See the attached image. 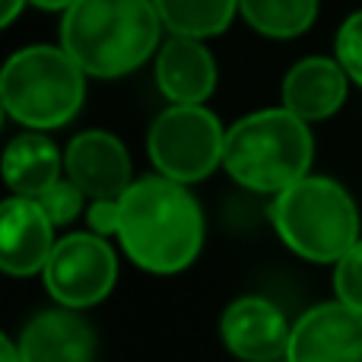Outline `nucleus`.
<instances>
[{"mask_svg":"<svg viewBox=\"0 0 362 362\" xmlns=\"http://www.w3.org/2000/svg\"><path fill=\"white\" fill-rule=\"evenodd\" d=\"M118 238L146 274H178L204 248V213L181 181L146 175L118 197Z\"/></svg>","mask_w":362,"mask_h":362,"instance_id":"nucleus-1","label":"nucleus"},{"mask_svg":"<svg viewBox=\"0 0 362 362\" xmlns=\"http://www.w3.org/2000/svg\"><path fill=\"white\" fill-rule=\"evenodd\" d=\"M163 29L153 0H76L61 19V48L86 76L118 80L159 51Z\"/></svg>","mask_w":362,"mask_h":362,"instance_id":"nucleus-2","label":"nucleus"},{"mask_svg":"<svg viewBox=\"0 0 362 362\" xmlns=\"http://www.w3.org/2000/svg\"><path fill=\"white\" fill-rule=\"evenodd\" d=\"M315 140L308 121L289 108H261L226 131L223 169L242 187L257 194H280L308 175Z\"/></svg>","mask_w":362,"mask_h":362,"instance_id":"nucleus-3","label":"nucleus"},{"mask_svg":"<svg viewBox=\"0 0 362 362\" xmlns=\"http://www.w3.org/2000/svg\"><path fill=\"white\" fill-rule=\"evenodd\" d=\"M86 99V70L57 45L19 48L0 74L6 115L32 131L64 127Z\"/></svg>","mask_w":362,"mask_h":362,"instance_id":"nucleus-4","label":"nucleus"},{"mask_svg":"<svg viewBox=\"0 0 362 362\" xmlns=\"http://www.w3.org/2000/svg\"><path fill=\"white\" fill-rule=\"evenodd\" d=\"M270 219L283 242L315 264H337L359 242V213L353 197L337 181L321 175H305L274 194Z\"/></svg>","mask_w":362,"mask_h":362,"instance_id":"nucleus-5","label":"nucleus"},{"mask_svg":"<svg viewBox=\"0 0 362 362\" xmlns=\"http://www.w3.org/2000/svg\"><path fill=\"white\" fill-rule=\"evenodd\" d=\"M226 131L204 105H169L146 134V153L159 175L194 185L223 165Z\"/></svg>","mask_w":362,"mask_h":362,"instance_id":"nucleus-6","label":"nucleus"},{"mask_svg":"<svg viewBox=\"0 0 362 362\" xmlns=\"http://www.w3.org/2000/svg\"><path fill=\"white\" fill-rule=\"evenodd\" d=\"M45 289L64 308L99 305L118 280V261L112 245L95 232H74L57 238L48 264L42 270Z\"/></svg>","mask_w":362,"mask_h":362,"instance_id":"nucleus-7","label":"nucleus"},{"mask_svg":"<svg viewBox=\"0 0 362 362\" xmlns=\"http://www.w3.org/2000/svg\"><path fill=\"white\" fill-rule=\"evenodd\" d=\"M289 362H362V315L344 302L315 305L293 325Z\"/></svg>","mask_w":362,"mask_h":362,"instance_id":"nucleus-8","label":"nucleus"},{"mask_svg":"<svg viewBox=\"0 0 362 362\" xmlns=\"http://www.w3.org/2000/svg\"><path fill=\"white\" fill-rule=\"evenodd\" d=\"M219 337H223L226 350L242 362H274L286 356L293 327L286 325L283 312L274 302L261 299V296H245L223 312Z\"/></svg>","mask_w":362,"mask_h":362,"instance_id":"nucleus-9","label":"nucleus"},{"mask_svg":"<svg viewBox=\"0 0 362 362\" xmlns=\"http://www.w3.org/2000/svg\"><path fill=\"white\" fill-rule=\"evenodd\" d=\"M67 178L93 200H118L131 181V156L108 131H83L64 153Z\"/></svg>","mask_w":362,"mask_h":362,"instance_id":"nucleus-10","label":"nucleus"},{"mask_svg":"<svg viewBox=\"0 0 362 362\" xmlns=\"http://www.w3.org/2000/svg\"><path fill=\"white\" fill-rule=\"evenodd\" d=\"M54 245V223L35 197L13 194L0 204V264L10 276L42 274Z\"/></svg>","mask_w":362,"mask_h":362,"instance_id":"nucleus-11","label":"nucleus"},{"mask_svg":"<svg viewBox=\"0 0 362 362\" xmlns=\"http://www.w3.org/2000/svg\"><path fill=\"white\" fill-rule=\"evenodd\" d=\"M156 83L172 105H204L216 89V61L204 38H165L156 51Z\"/></svg>","mask_w":362,"mask_h":362,"instance_id":"nucleus-12","label":"nucleus"},{"mask_svg":"<svg viewBox=\"0 0 362 362\" xmlns=\"http://www.w3.org/2000/svg\"><path fill=\"white\" fill-rule=\"evenodd\" d=\"M350 76L337 57H302L283 76V108L299 115L302 121H325L340 112L346 102Z\"/></svg>","mask_w":362,"mask_h":362,"instance_id":"nucleus-13","label":"nucleus"},{"mask_svg":"<svg viewBox=\"0 0 362 362\" xmlns=\"http://www.w3.org/2000/svg\"><path fill=\"white\" fill-rule=\"evenodd\" d=\"M23 362H93L95 334L76 308L38 312L19 334Z\"/></svg>","mask_w":362,"mask_h":362,"instance_id":"nucleus-14","label":"nucleus"},{"mask_svg":"<svg viewBox=\"0 0 362 362\" xmlns=\"http://www.w3.org/2000/svg\"><path fill=\"white\" fill-rule=\"evenodd\" d=\"M61 153L42 131H25L4 153V178L16 197H38L61 181Z\"/></svg>","mask_w":362,"mask_h":362,"instance_id":"nucleus-15","label":"nucleus"},{"mask_svg":"<svg viewBox=\"0 0 362 362\" xmlns=\"http://www.w3.org/2000/svg\"><path fill=\"white\" fill-rule=\"evenodd\" d=\"M172 35L213 38L223 35L238 13V0H153Z\"/></svg>","mask_w":362,"mask_h":362,"instance_id":"nucleus-16","label":"nucleus"},{"mask_svg":"<svg viewBox=\"0 0 362 362\" xmlns=\"http://www.w3.org/2000/svg\"><path fill=\"white\" fill-rule=\"evenodd\" d=\"M238 13L267 38H296L318 19V0H238Z\"/></svg>","mask_w":362,"mask_h":362,"instance_id":"nucleus-17","label":"nucleus"},{"mask_svg":"<svg viewBox=\"0 0 362 362\" xmlns=\"http://www.w3.org/2000/svg\"><path fill=\"white\" fill-rule=\"evenodd\" d=\"M334 289H337V302L362 315V238L346 251L334 267Z\"/></svg>","mask_w":362,"mask_h":362,"instance_id":"nucleus-18","label":"nucleus"},{"mask_svg":"<svg viewBox=\"0 0 362 362\" xmlns=\"http://www.w3.org/2000/svg\"><path fill=\"white\" fill-rule=\"evenodd\" d=\"M334 48H337L334 57H337L340 67L346 70V76H350L356 86H362V10L350 13V16L344 19Z\"/></svg>","mask_w":362,"mask_h":362,"instance_id":"nucleus-19","label":"nucleus"},{"mask_svg":"<svg viewBox=\"0 0 362 362\" xmlns=\"http://www.w3.org/2000/svg\"><path fill=\"white\" fill-rule=\"evenodd\" d=\"M83 197H86V194H83L74 181L61 178V181H54L45 194H38L35 200L42 204V210L51 216V223L64 226V223H70V219H76V213H80V206H83Z\"/></svg>","mask_w":362,"mask_h":362,"instance_id":"nucleus-20","label":"nucleus"},{"mask_svg":"<svg viewBox=\"0 0 362 362\" xmlns=\"http://www.w3.org/2000/svg\"><path fill=\"white\" fill-rule=\"evenodd\" d=\"M118 223H121V206L118 200H93L89 206V226L95 235H118Z\"/></svg>","mask_w":362,"mask_h":362,"instance_id":"nucleus-21","label":"nucleus"},{"mask_svg":"<svg viewBox=\"0 0 362 362\" xmlns=\"http://www.w3.org/2000/svg\"><path fill=\"white\" fill-rule=\"evenodd\" d=\"M29 0H4V13H0V25H13V19L23 13V6Z\"/></svg>","mask_w":362,"mask_h":362,"instance_id":"nucleus-22","label":"nucleus"},{"mask_svg":"<svg viewBox=\"0 0 362 362\" xmlns=\"http://www.w3.org/2000/svg\"><path fill=\"white\" fill-rule=\"evenodd\" d=\"M0 362H23L19 344H13L10 337H0Z\"/></svg>","mask_w":362,"mask_h":362,"instance_id":"nucleus-23","label":"nucleus"},{"mask_svg":"<svg viewBox=\"0 0 362 362\" xmlns=\"http://www.w3.org/2000/svg\"><path fill=\"white\" fill-rule=\"evenodd\" d=\"M29 4H35L38 10H51V13H67L70 6L76 4V0H29Z\"/></svg>","mask_w":362,"mask_h":362,"instance_id":"nucleus-24","label":"nucleus"},{"mask_svg":"<svg viewBox=\"0 0 362 362\" xmlns=\"http://www.w3.org/2000/svg\"><path fill=\"white\" fill-rule=\"evenodd\" d=\"M274 362H289V356H283V359H274Z\"/></svg>","mask_w":362,"mask_h":362,"instance_id":"nucleus-25","label":"nucleus"}]
</instances>
